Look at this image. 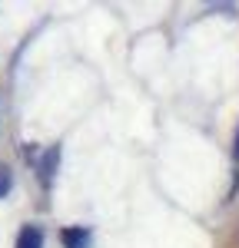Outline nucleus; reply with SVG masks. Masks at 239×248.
Masks as SVG:
<instances>
[{"label":"nucleus","mask_w":239,"mask_h":248,"mask_svg":"<svg viewBox=\"0 0 239 248\" xmlns=\"http://www.w3.org/2000/svg\"><path fill=\"white\" fill-rule=\"evenodd\" d=\"M60 238H63V245H67V248H90V232L83 229V225L63 229V232H60Z\"/></svg>","instance_id":"f257e3e1"},{"label":"nucleus","mask_w":239,"mask_h":248,"mask_svg":"<svg viewBox=\"0 0 239 248\" xmlns=\"http://www.w3.org/2000/svg\"><path fill=\"white\" fill-rule=\"evenodd\" d=\"M60 166V149L53 146V149H47L43 153V159H40V179H43V186H50V179H53V169Z\"/></svg>","instance_id":"f03ea898"},{"label":"nucleus","mask_w":239,"mask_h":248,"mask_svg":"<svg viewBox=\"0 0 239 248\" xmlns=\"http://www.w3.org/2000/svg\"><path fill=\"white\" fill-rule=\"evenodd\" d=\"M17 248H43V232L37 225H27L17 238Z\"/></svg>","instance_id":"7ed1b4c3"},{"label":"nucleus","mask_w":239,"mask_h":248,"mask_svg":"<svg viewBox=\"0 0 239 248\" xmlns=\"http://www.w3.org/2000/svg\"><path fill=\"white\" fill-rule=\"evenodd\" d=\"M10 182H14V179H10V172H7V169H0V199H3V195L10 192Z\"/></svg>","instance_id":"20e7f679"},{"label":"nucleus","mask_w":239,"mask_h":248,"mask_svg":"<svg viewBox=\"0 0 239 248\" xmlns=\"http://www.w3.org/2000/svg\"><path fill=\"white\" fill-rule=\"evenodd\" d=\"M233 153H236V159H239V129H236V146H233Z\"/></svg>","instance_id":"39448f33"}]
</instances>
